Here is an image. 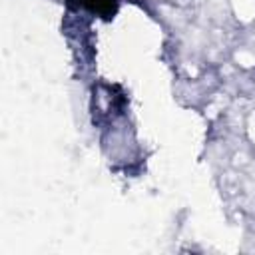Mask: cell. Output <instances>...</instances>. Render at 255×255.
<instances>
[{
  "instance_id": "obj_1",
  "label": "cell",
  "mask_w": 255,
  "mask_h": 255,
  "mask_svg": "<svg viewBox=\"0 0 255 255\" xmlns=\"http://www.w3.org/2000/svg\"><path fill=\"white\" fill-rule=\"evenodd\" d=\"M84 10L104 20H112L120 8V0H76Z\"/></svg>"
}]
</instances>
